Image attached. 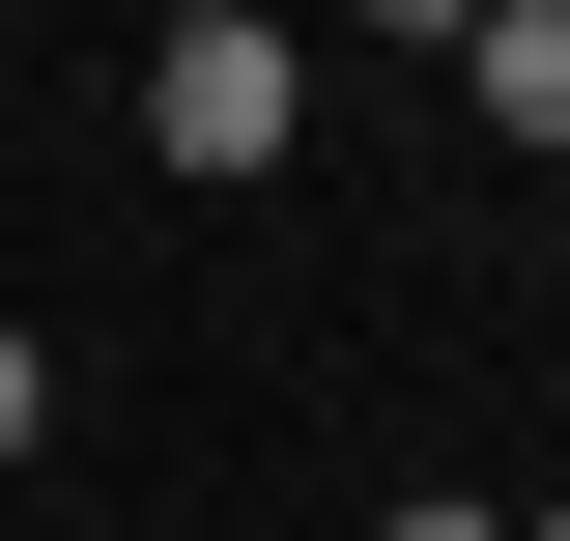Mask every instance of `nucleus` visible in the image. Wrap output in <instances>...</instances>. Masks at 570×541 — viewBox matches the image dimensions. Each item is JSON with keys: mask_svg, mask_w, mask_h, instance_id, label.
<instances>
[{"mask_svg": "<svg viewBox=\"0 0 570 541\" xmlns=\"http://www.w3.org/2000/svg\"><path fill=\"white\" fill-rule=\"evenodd\" d=\"M29 427H58V342H29V314H0V456H29Z\"/></svg>", "mask_w": 570, "mask_h": 541, "instance_id": "3", "label": "nucleus"}, {"mask_svg": "<svg viewBox=\"0 0 570 541\" xmlns=\"http://www.w3.org/2000/svg\"><path fill=\"white\" fill-rule=\"evenodd\" d=\"M285 115H314V29H257V0H200V29L142 58V142H171V171H285Z\"/></svg>", "mask_w": 570, "mask_h": 541, "instance_id": "1", "label": "nucleus"}, {"mask_svg": "<svg viewBox=\"0 0 570 541\" xmlns=\"http://www.w3.org/2000/svg\"><path fill=\"white\" fill-rule=\"evenodd\" d=\"M456 86H485V142H570V0H485V29H456Z\"/></svg>", "mask_w": 570, "mask_h": 541, "instance_id": "2", "label": "nucleus"}, {"mask_svg": "<svg viewBox=\"0 0 570 541\" xmlns=\"http://www.w3.org/2000/svg\"><path fill=\"white\" fill-rule=\"evenodd\" d=\"M371 541H513V513H371Z\"/></svg>", "mask_w": 570, "mask_h": 541, "instance_id": "4", "label": "nucleus"}, {"mask_svg": "<svg viewBox=\"0 0 570 541\" xmlns=\"http://www.w3.org/2000/svg\"><path fill=\"white\" fill-rule=\"evenodd\" d=\"M513 541H570V513H513Z\"/></svg>", "mask_w": 570, "mask_h": 541, "instance_id": "5", "label": "nucleus"}]
</instances>
